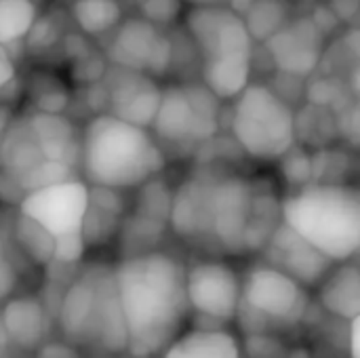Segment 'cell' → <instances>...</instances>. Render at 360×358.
Here are the masks:
<instances>
[{"mask_svg": "<svg viewBox=\"0 0 360 358\" xmlns=\"http://www.w3.org/2000/svg\"><path fill=\"white\" fill-rule=\"evenodd\" d=\"M114 279L127 329V352L135 358L162 352L184 331L190 312L186 266L154 249L124 257L114 268Z\"/></svg>", "mask_w": 360, "mask_h": 358, "instance_id": "obj_1", "label": "cell"}, {"mask_svg": "<svg viewBox=\"0 0 360 358\" xmlns=\"http://www.w3.org/2000/svg\"><path fill=\"white\" fill-rule=\"evenodd\" d=\"M80 165L91 186L139 188L165 169V154L150 129L95 114L80 137Z\"/></svg>", "mask_w": 360, "mask_h": 358, "instance_id": "obj_2", "label": "cell"}, {"mask_svg": "<svg viewBox=\"0 0 360 358\" xmlns=\"http://www.w3.org/2000/svg\"><path fill=\"white\" fill-rule=\"evenodd\" d=\"M281 219L333 264L360 249V194L348 184L312 181L281 200Z\"/></svg>", "mask_w": 360, "mask_h": 358, "instance_id": "obj_3", "label": "cell"}, {"mask_svg": "<svg viewBox=\"0 0 360 358\" xmlns=\"http://www.w3.org/2000/svg\"><path fill=\"white\" fill-rule=\"evenodd\" d=\"M57 319L72 346H86L108 354L127 350V329L114 268L93 264L80 272L65 287Z\"/></svg>", "mask_w": 360, "mask_h": 358, "instance_id": "obj_4", "label": "cell"}, {"mask_svg": "<svg viewBox=\"0 0 360 358\" xmlns=\"http://www.w3.org/2000/svg\"><path fill=\"white\" fill-rule=\"evenodd\" d=\"M230 129L238 148L259 162L278 160L297 141L291 101L259 82H249L234 97Z\"/></svg>", "mask_w": 360, "mask_h": 358, "instance_id": "obj_5", "label": "cell"}, {"mask_svg": "<svg viewBox=\"0 0 360 358\" xmlns=\"http://www.w3.org/2000/svg\"><path fill=\"white\" fill-rule=\"evenodd\" d=\"M219 116L221 99L202 82L171 84L160 91L150 129L156 139L167 143H205L217 135Z\"/></svg>", "mask_w": 360, "mask_h": 358, "instance_id": "obj_6", "label": "cell"}, {"mask_svg": "<svg viewBox=\"0 0 360 358\" xmlns=\"http://www.w3.org/2000/svg\"><path fill=\"white\" fill-rule=\"evenodd\" d=\"M186 32L200 57L207 59H253V38L245 19L226 4L192 6L186 13Z\"/></svg>", "mask_w": 360, "mask_h": 358, "instance_id": "obj_7", "label": "cell"}, {"mask_svg": "<svg viewBox=\"0 0 360 358\" xmlns=\"http://www.w3.org/2000/svg\"><path fill=\"white\" fill-rule=\"evenodd\" d=\"M105 49L108 61L118 68L165 76L173 65V40L143 17L122 19L112 32Z\"/></svg>", "mask_w": 360, "mask_h": 358, "instance_id": "obj_8", "label": "cell"}, {"mask_svg": "<svg viewBox=\"0 0 360 358\" xmlns=\"http://www.w3.org/2000/svg\"><path fill=\"white\" fill-rule=\"evenodd\" d=\"M240 302L268 323H297L308 310L306 287L266 262L247 270Z\"/></svg>", "mask_w": 360, "mask_h": 358, "instance_id": "obj_9", "label": "cell"}, {"mask_svg": "<svg viewBox=\"0 0 360 358\" xmlns=\"http://www.w3.org/2000/svg\"><path fill=\"white\" fill-rule=\"evenodd\" d=\"M253 203V181L243 175H215L209 196V241L219 251H245V232Z\"/></svg>", "mask_w": 360, "mask_h": 358, "instance_id": "obj_10", "label": "cell"}, {"mask_svg": "<svg viewBox=\"0 0 360 358\" xmlns=\"http://www.w3.org/2000/svg\"><path fill=\"white\" fill-rule=\"evenodd\" d=\"M186 298L196 314L228 323L240 306V276L219 260L194 262L186 268Z\"/></svg>", "mask_w": 360, "mask_h": 358, "instance_id": "obj_11", "label": "cell"}, {"mask_svg": "<svg viewBox=\"0 0 360 358\" xmlns=\"http://www.w3.org/2000/svg\"><path fill=\"white\" fill-rule=\"evenodd\" d=\"M89 184L82 179H65L34 192H27L19 207V213L42 226L53 238L80 232L86 211Z\"/></svg>", "mask_w": 360, "mask_h": 358, "instance_id": "obj_12", "label": "cell"}, {"mask_svg": "<svg viewBox=\"0 0 360 358\" xmlns=\"http://www.w3.org/2000/svg\"><path fill=\"white\" fill-rule=\"evenodd\" d=\"M264 46L274 68L291 78H308L319 70L325 57L327 36L312 17H289Z\"/></svg>", "mask_w": 360, "mask_h": 358, "instance_id": "obj_13", "label": "cell"}, {"mask_svg": "<svg viewBox=\"0 0 360 358\" xmlns=\"http://www.w3.org/2000/svg\"><path fill=\"white\" fill-rule=\"evenodd\" d=\"M101 82L108 93V114L131 124L150 129L162 91L156 78L143 72L112 65L110 70L105 68Z\"/></svg>", "mask_w": 360, "mask_h": 358, "instance_id": "obj_14", "label": "cell"}, {"mask_svg": "<svg viewBox=\"0 0 360 358\" xmlns=\"http://www.w3.org/2000/svg\"><path fill=\"white\" fill-rule=\"evenodd\" d=\"M264 262L278 268L302 287H319L325 274L333 268V262L323 255L316 247L304 241L283 219L262 247Z\"/></svg>", "mask_w": 360, "mask_h": 358, "instance_id": "obj_15", "label": "cell"}, {"mask_svg": "<svg viewBox=\"0 0 360 358\" xmlns=\"http://www.w3.org/2000/svg\"><path fill=\"white\" fill-rule=\"evenodd\" d=\"M215 173L198 171L186 177L171 196L169 226L184 241H209V196Z\"/></svg>", "mask_w": 360, "mask_h": 358, "instance_id": "obj_16", "label": "cell"}, {"mask_svg": "<svg viewBox=\"0 0 360 358\" xmlns=\"http://www.w3.org/2000/svg\"><path fill=\"white\" fill-rule=\"evenodd\" d=\"M122 219H124L122 190L89 184L86 211L80 226V234L86 249L110 243L118 234Z\"/></svg>", "mask_w": 360, "mask_h": 358, "instance_id": "obj_17", "label": "cell"}, {"mask_svg": "<svg viewBox=\"0 0 360 358\" xmlns=\"http://www.w3.org/2000/svg\"><path fill=\"white\" fill-rule=\"evenodd\" d=\"M0 319L8 342L21 350H34L42 346L51 329V314L46 306L32 295L11 298L4 304Z\"/></svg>", "mask_w": 360, "mask_h": 358, "instance_id": "obj_18", "label": "cell"}, {"mask_svg": "<svg viewBox=\"0 0 360 358\" xmlns=\"http://www.w3.org/2000/svg\"><path fill=\"white\" fill-rule=\"evenodd\" d=\"M34 137L49 160H59L74 167L80 160V137L74 122L63 112H36L27 116Z\"/></svg>", "mask_w": 360, "mask_h": 358, "instance_id": "obj_19", "label": "cell"}, {"mask_svg": "<svg viewBox=\"0 0 360 358\" xmlns=\"http://www.w3.org/2000/svg\"><path fill=\"white\" fill-rule=\"evenodd\" d=\"M44 160L27 118H13L0 135V171L17 184Z\"/></svg>", "mask_w": 360, "mask_h": 358, "instance_id": "obj_20", "label": "cell"}, {"mask_svg": "<svg viewBox=\"0 0 360 358\" xmlns=\"http://www.w3.org/2000/svg\"><path fill=\"white\" fill-rule=\"evenodd\" d=\"M321 306L340 319L352 321L360 317V270L356 264L340 262L338 268H331L325 279L319 283Z\"/></svg>", "mask_w": 360, "mask_h": 358, "instance_id": "obj_21", "label": "cell"}, {"mask_svg": "<svg viewBox=\"0 0 360 358\" xmlns=\"http://www.w3.org/2000/svg\"><path fill=\"white\" fill-rule=\"evenodd\" d=\"M162 358H240L238 340L226 329L181 331L165 350Z\"/></svg>", "mask_w": 360, "mask_h": 358, "instance_id": "obj_22", "label": "cell"}, {"mask_svg": "<svg viewBox=\"0 0 360 358\" xmlns=\"http://www.w3.org/2000/svg\"><path fill=\"white\" fill-rule=\"evenodd\" d=\"M200 82L221 101L234 99L251 82V61L249 59L200 61Z\"/></svg>", "mask_w": 360, "mask_h": 358, "instance_id": "obj_23", "label": "cell"}, {"mask_svg": "<svg viewBox=\"0 0 360 358\" xmlns=\"http://www.w3.org/2000/svg\"><path fill=\"white\" fill-rule=\"evenodd\" d=\"M281 222V200L272 190L253 184V203L245 232V251H262L270 234Z\"/></svg>", "mask_w": 360, "mask_h": 358, "instance_id": "obj_24", "label": "cell"}, {"mask_svg": "<svg viewBox=\"0 0 360 358\" xmlns=\"http://www.w3.org/2000/svg\"><path fill=\"white\" fill-rule=\"evenodd\" d=\"M72 19L86 36H105L122 21L118 0H72Z\"/></svg>", "mask_w": 360, "mask_h": 358, "instance_id": "obj_25", "label": "cell"}, {"mask_svg": "<svg viewBox=\"0 0 360 358\" xmlns=\"http://www.w3.org/2000/svg\"><path fill=\"white\" fill-rule=\"evenodd\" d=\"M36 19V0H0V44L11 49L23 42Z\"/></svg>", "mask_w": 360, "mask_h": 358, "instance_id": "obj_26", "label": "cell"}, {"mask_svg": "<svg viewBox=\"0 0 360 358\" xmlns=\"http://www.w3.org/2000/svg\"><path fill=\"white\" fill-rule=\"evenodd\" d=\"M291 17L287 0H253L249 11L243 15L245 25L253 40H268L278 27H283Z\"/></svg>", "mask_w": 360, "mask_h": 358, "instance_id": "obj_27", "label": "cell"}, {"mask_svg": "<svg viewBox=\"0 0 360 358\" xmlns=\"http://www.w3.org/2000/svg\"><path fill=\"white\" fill-rule=\"evenodd\" d=\"M162 230H165L162 222L143 217L139 213H133L131 217H124L122 224H120V230H118L122 234L124 257L154 251V245L160 241Z\"/></svg>", "mask_w": 360, "mask_h": 358, "instance_id": "obj_28", "label": "cell"}, {"mask_svg": "<svg viewBox=\"0 0 360 358\" xmlns=\"http://www.w3.org/2000/svg\"><path fill=\"white\" fill-rule=\"evenodd\" d=\"M15 241L25 253V257L34 264L49 266L53 262V236L23 213H19L15 222Z\"/></svg>", "mask_w": 360, "mask_h": 358, "instance_id": "obj_29", "label": "cell"}, {"mask_svg": "<svg viewBox=\"0 0 360 358\" xmlns=\"http://www.w3.org/2000/svg\"><path fill=\"white\" fill-rule=\"evenodd\" d=\"M171 196H173V190L162 179L152 177L139 186V198H137L135 213L167 224L169 209H171Z\"/></svg>", "mask_w": 360, "mask_h": 358, "instance_id": "obj_30", "label": "cell"}, {"mask_svg": "<svg viewBox=\"0 0 360 358\" xmlns=\"http://www.w3.org/2000/svg\"><path fill=\"white\" fill-rule=\"evenodd\" d=\"M346 87L348 84L344 80L333 78V76L316 78L306 87V95L312 106H319V108H325V110H331L333 114H338L342 108H346L348 103L354 101V97L346 95Z\"/></svg>", "mask_w": 360, "mask_h": 358, "instance_id": "obj_31", "label": "cell"}, {"mask_svg": "<svg viewBox=\"0 0 360 358\" xmlns=\"http://www.w3.org/2000/svg\"><path fill=\"white\" fill-rule=\"evenodd\" d=\"M276 162H281V173H283L285 181H287L293 190L312 184V177H314L312 154H310L306 148L293 146V148H289Z\"/></svg>", "mask_w": 360, "mask_h": 358, "instance_id": "obj_32", "label": "cell"}, {"mask_svg": "<svg viewBox=\"0 0 360 358\" xmlns=\"http://www.w3.org/2000/svg\"><path fill=\"white\" fill-rule=\"evenodd\" d=\"M74 177V167L65 165V162H59V160H49L44 158L34 171H30L21 181V190L27 194V192H34V190H40V188H46V186H53V184H59V181H65V179H72Z\"/></svg>", "mask_w": 360, "mask_h": 358, "instance_id": "obj_33", "label": "cell"}, {"mask_svg": "<svg viewBox=\"0 0 360 358\" xmlns=\"http://www.w3.org/2000/svg\"><path fill=\"white\" fill-rule=\"evenodd\" d=\"M141 8V17L150 23H154L156 27L162 25H171L184 8V0H146L139 4Z\"/></svg>", "mask_w": 360, "mask_h": 358, "instance_id": "obj_34", "label": "cell"}, {"mask_svg": "<svg viewBox=\"0 0 360 358\" xmlns=\"http://www.w3.org/2000/svg\"><path fill=\"white\" fill-rule=\"evenodd\" d=\"M245 350H247V357L249 358H287L283 346L268 338L266 333H253L247 338V344H245Z\"/></svg>", "mask_w": 360, "mask_h": 358, "instance_id": "obj_35", "label": "cell"}, {"mask_svg": "<svg viewBox=\"0 0 360 358\" xmlns=\"http://www.w3.org/2000/svg\"><path fill=\"white\" fill-rule=\"evenodd\" d=\"M17 281H19L17 266L13 264L8 253H2L0 255V302L8 300L13 295V291L17 287Z\"/></svg>", "mask_w": 360, "mask_h": 358, "instance_id": "obj_36", "label": "cell"}, {"mask_svg": "<svg viewBox=\"0 0 360 358\" xmlns=\"http://www.w3.org/2000/svg\"><path fill=\"white\" fill-rule=\"evenodd\" d=\"M23 196L25 192L21 190V186L11 175L0 171V205H19Z\"/></svg>", "mask_w": 360, "mask_h": 358, "instance_id": "obj_37", "label": "cell"}, {"mask_svg": "<svg viewBox=\"0 0 360 358\" xmlns=\"http://www.w3.org/2000/svg\"><path fill=\"white\" fill-rule=\"evenodd\" d=\"M38 348V358H78L72 344H44Z\"/></svg>", "mask_w": 360, "mask_h": 358, "instance_id": "obj_38", "label": "cell"}, {"mask_svg": "<svg viewBox=\"0 0 360 358\" xmlns=\"http://www.w3.org/2000/svg\"><path fill=\"white\" fill-rule=\"evenodd\" d=\"M17 74H15V63H13V59H11V55H8V49H4L2 44H0V95H2V91H4V87L15 78Z\"/></svg>", "mask_w": 360, "mask_h": 358, "instance_id": "obj_39", "label": "cell"}, {"mask_svg": "<svg viewBox=\"0 0 360 358\" xmlns=\"http://www.w3.org/2000/svg\"><path fill=\"white\" fill-rule=\"evenodd\" d=\"M359 333H360V317L350 321V358H360L359 348Z\"/></svg>", "mask_w": 360, "mask_h": 358, "instance_id": "obj_40", "label": "cell"}, {"mask_svg": "<svg viewBox=\"0 0 360 358\" xmlns=\"http://www.w3.org/2000/svg\"><path fill=\"white\" fill-rule=\"evenodd\" d=\"M253 4V0H226V6H230L234 13H238L240 17L249 11V6Z\"/></svg>", "mask_w": 360, "mask_h": 358, "instance_id": "obj_41", "label": "cell"}, {"mask_svg": "<svg viewBox=\"0 0 360 358\" xmlns=\"http://www.w3.org/2000/svg\"><path fill=\"white\" fill-rule=\"evenodd\" d=\"M11 120H13L11 108H8L6 103H2V101H0V135H2V131L11 124Z\"/></svg>", "mask_w": 360, "mask_h": 358, "instance_id": "obj_42", "label": "cell"}, {"mask_svg": "<svg viewBox=\"0 0 360 358\" xmlns=\"http://www.w3.org/2000/svg\"><path fill=\"white\" fill-rule=\"evenodd\" d=\"M6 346H11V342H8V335H6V331H4V325H2V319H0V358L4 357V350H6Z\"/></svg>", "mask_w": 360, "mask_h": 358, "instance_id": "obj_43", "label": "cell"}, {"mask_svg": "<svg viewBox=\"0 0 360 358\" xmlns=\"http://www.w3.org/2000/svg\"><path fill=\"white\" fill-rule=\"evenodd\" d=\"M190 2L192 6H205V4H226V0H184Z\"/></svg>", "mask_w": 360, "mask_h": 358, "instance_id": "obj_44", "label": "cell"}, {"mask_svg": "<svg viewBox=\"0 0 360 358\" xmlns=\"http://www.w3.org/2000/svg\"><path fill=\"white\" fill-rule=\"evenodd\" d=\"M6 253V238H4V232H2V226H0V255Z\"/></svg>", "mask_w": 360, "mask_h": 358, "instance_id": "obj_45", "label": "cell"}, {"mask_svg": "<svg viewBox=\"0 0 360 358\" xmlns=\"http://www.w3.org/2000/svg\"><path fill=\"white\" fill-rule=\"evenodd\" d=\"M131 2H137V4H141V2H146V0H131Z\"/></svg>", "mask_w": 360, "mask_h": 358, "instance_id": "obj_46", "label": "cell"}, {"mask_svg": "<svg viewBox=\"0 0 360 358\" xmlns=\"http://www.w3.org/2000/svg\"><path fill=\"white\" fill-rule=\"evenodd\" d=\"M95 358H105V357H95Z\"/></svg>", "mask_w": 360, "mask_h": 358, "instance_id": "obj_47", "label": "cell"}, {"mask_svg": "<svg viewBox=\"0 0 360 358\" xmlns=\"http://www.w3.org/2000/svg\"><path fill=\"white\" fill-rule=\"evenodd\" d=\"M68 2H72V0H68Z\"/></svg>", "mask_w": 360, "mask_h": 358, "instance_id": "obj_48", "label": "cell"}, {"mask_svg": "<svg viewBox=\"0 0 360 358\" xmlns=\"http://www.w3.org/2000/svg\"><path fill=\"white\" fill-rule=\"evenodd\" d=\"M2 358H6V357H2Z\"/></svg>", "mask_w": 360, "mask_h": 358, "instance_id": "obj_49", "label": "cell"}]
</instances>
